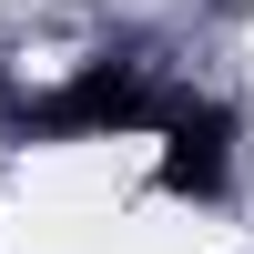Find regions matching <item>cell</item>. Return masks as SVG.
<instances>
[{"instance_id":"obj_1","label":"cell","mask_w":254,"mask_h":254,"mask_svg":"<svg viewBox=\"0 0 254 254\" xmlns=\"http://www.w3.org/2000/svg\"><path fill=\"white\" fill-rule=\"evenodd\" d=\"M31 122L41 132H142V122H163V102H153V81H142L132 61H92V71H81L71 92H51Z\"/></svg>"},{"instance_id":"obj_2","label":"cell","mask_w":254,"mask_h":254,"mask_svg":"<svg viewBox=\"0 0 254 254\" xmlns=\"http://www.w3.org/2000/svg\"><path fill=\"white\" fill-rule=\"evenodd\" d=\"M224 173H234V132H224V112H183V122H163V193L214 203Z\"/></svg>"}]
</instances>
